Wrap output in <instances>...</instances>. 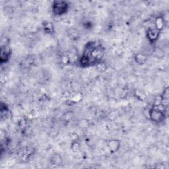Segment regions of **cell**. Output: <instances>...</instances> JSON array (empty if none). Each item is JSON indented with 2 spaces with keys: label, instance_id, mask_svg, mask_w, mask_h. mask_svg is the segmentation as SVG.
I'll return each mask as SVG.
<instances>
[{
  "label": "cell",
  "instance_id": "1",
  "mask_svg": "<svg viewBox=\"0 0 169 169\" xmlns=\"http://www.w3.org/2000/svg\"><path fill=\"white\" fill-rule=\"evenodd\" d=\"M68 5L65 1H55L53 5V11L55 15H61L68 10Z\"/></svg>",
  "mask_w": 169,
  "mask_h": 169
},
{
  "label": "cell",
  "instance_id": "2",
  "mask_svg": "<svg viewBox=\"0 0 169 169\" xmlns=\"http://www.w3.org/2000/svg\"><path fill=\"white\" fill-rule=\"evenodd\" d=\"M150 117L151 120L157 122H162L165 118V114L160 109L154 108L150 110Z\"/></svg>",
  "mask_w": 169,
  "mask_h": 169
},
{
  "label": "cell",
  "instance_id": "3",
  "mask_svg": "<svg viewBox=\"0 0 169 169\" xmlns=\"http://www.w3.org/2000/svg\"><path fill=\"white\" fill-rule=\"evenodd\" d=\"M159 30L157 29H153V28L149 29L148 30V33H147L148 39L151 40V42L155 41V40L157 39V38L159 37Z\"/></svg>",
  "mask_w": 169,
  "mask_h": 169
},
{
  "label": "cell",
  "instance_id": "4",
  "mask_svg": "<svg viewBox=\"0 0 169 169\" xmlns=\"http://www.w3.org/2000/svg\"><path fill=\"white\" fill-rule=\"evenodd\" d=\"M9 53L10 52L6 49V48H1V61L3 63V62H6L7 59H8L9 56Z\"/></svg>",
  "mask_w": 169,
  "mask_h": 169
},
{
  "label": "cell",
  "instance_id": "5",
  "mask_svg": "<svg viewBox=\"0 0 169 169\" xmlns=\"http://www.w3.org/2000/svg\"><path fill=\"white\" fill-rule=\"evenodd\" d=\"M155 25L157 27V30H160L163 28V19L161 17H159L157 19V20L155 21Z\"/></svg>",
  "mask_w": 169,
  "mask_h": 169
},
{
  "label": "cell",
  "instance_id": "6",
  "mask_svg": "<svg viewBox=\"0 0 169 169\" xmlns=\"http://www.w3.org/2000/svg\"><path fill=\"white\" fill-rule=\"evenodd\" d=\"M137 62H138L139 63H141L142 64L143 63H144L145 60H146V57H145L143 55H142V54H139L137 56Z\"/></svg>",
  "mask_w": 169,
  "mask_h": 169
},
{
  "label": "cell",
  "instance_id": "7",
  "mask_svg": "<svg viewBox=\"0 0 169 169\" xmlns=\"http://www.w3.org/2000/svg\"><path fill=\"white\" fill-rule=\"evenodd\" d=\"M44 28H46L48 32H50L52 31V29H53V26H52L51 23H46V25L44 26Z\"/></svg>",
  "mask_w": 169,
  "mask_h": 169
}]
</instances>
